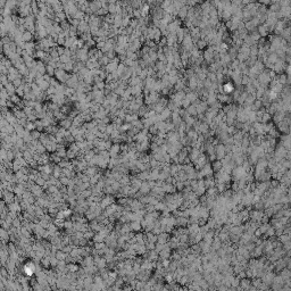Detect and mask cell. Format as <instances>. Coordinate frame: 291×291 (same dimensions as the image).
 <instances>
[{
    "instance_id": "1",
    "label": "cell",
    "mask_w": 291,
    "mask_h": 291,
    "mask_svg": "<svg viewBox=\"0 0 291 291\" xmlns=\"http://www.w3.org/2000/svg\"><path fill=\"white\" fill-rule=\"evenodd\" d=\"M215 155H216V158L218 161L224 159V157L226 156V149H225V147H224L223 145H220L216 148V153H215Z\"/></svg>"
},
{
    "instance_id": "2",
    "label": "cell",
    "mask_w": 291,
    "mask_h": 291,
    "mask_svg": "<svg viewBox=\"0 0 291 291\" xmlns=\"http://www.w3.org/2000/svg\"><path fill=\"white\" fill-rule=\"evenodd\" d=\"M246 174L247 173L243 167H237L234 171H233V175H234V177L237 180H240V179H242V177H245Z\"/></svg>"
},
{
    "instance_id": "3",
    "label": "cell",
    "mask_w": 291,
    "mask_h": 291,
    "mask_svg": "<svg viewBox=\"0 0 291 291\" xmlns=\"http://www.w3.org/2000/svg\"><path fill=\"white\" fill-rule=\"evenodd\" d=\"M168 235H167V233L165 232V233H159V234L157 235V242L158 243H166V241H167V238Z\"/></svg>"
},
{
    "instance_id": "4",
    "label": "cell",
    "mask_w": 291,
    "mask_h": 291,
    "mask_svg": "<svg viewBox=\"0 0 291 291\" xmlns=\"http://www.w3.org/2000/svg\"><path fill=\"white\" fill-rule=\"evenodd\" d=\"M250 283H251V282H250V280H248V279H246V277H243L242 280L240 279V283L239 284L241 285V288H242V289H249V288H250Z\"/></svg>"
},
{
    "instance_id": "5",
    "label": "cell",
    "mask_w": 291,
    "mask_h": 291,
    "mask_svg": "<svg viewBox=\"0 0 291 291\" xmlns=\"http://www.w3.org/2000/svg\"><path fill=\"white\" fill-rule=\"evenodd\" d=\"M233 90H234V88H233V85L231 84V82L225 83V84L223 85V91H224V92H225L226 94H228V93H231Z\"/></svg>"
},
{
    "instance_id": "6",
    "label": "cell",
    "mask_w": 291,
    "mask_h": 291,
    "mask_svg": "<svg viewBox=\"0 0 291 291\" xmlns=\"http://www.w3.org/2000/svg\"><path fill=\"white\" fill-rule=\"evenodd\" d=\"M222 167H223V163L221 161H216L215 163L213 164V168H214V171H221L222 169Z\"/></svg>"
},
{
    "instance_id": "7",
    "label": "cell",
    "mask_w": 291,
    "mask_h": 291,
    "mask_svg": "<svg viewBox=\"0 0 291 291\" xmlns=\"http://www.w3.org/2000/svg\"><path fill=\"white\" fill-rule=\"evenodd\" d=\"M289 240H290V235H289V234H287V233H285V234H284V233H282V234H281V237H280V241H281L282 243L287 242V241H289Z\"/></svg>"
},
{
    "instance_id": "8",
    "label": "cell",
    "mask_w": 291,
    "mask_h": 291,
    "mask_svg": "<svg viewBox=\"0 0 291 291\" xmlns=\"http://www.w3.org/2000/svg\"><path fill=\"white\" fill-rule=\"evenodd\" d=\"M188 114H190V115H196V114H198L196 106H190V107H188Z\"/></svg>"
},
{
    "instance_id": "9",
    "label": "cell",
    "mask_w": 291,
    "mask_h": 291,
    "mask_svg": "<svg viewBox=\"0 0 291 291\" xmlns=\"http://www.w3.org/2000/svg\"><path fill=\"white\" fill-rule=\"evenodd\" d=\"M150 190H151V188L149 187L148 182H146V184H142V192L143 193H148Z\"/></svg>"
},
{
    "instance_id": "10",
    "label": "cell",
    "mask_w": 291,
    "mask_h": 291,
    "mask_svg": "<svg viewBox=\"0 0 291 291\" xmlns=\"http://www.w3.org/2000/svg\"><path fill=\"white\" fill-rule=\"evenodd\" d=\"M266 33H267V26H260L259 27V35L264 37V35H266Z\"/></svg>"
},
{
    "instance_id": "11",
    "label": "cell",
    "mask_w": 291,
    "mask_h": 291,
    "mask_svg": "<svg viewBox=\"0 0 291 291\" xmlns=\"http://www.w3.org/2000/svg\"><path fill=\"white\" fill-rule=\"evenodd\" d=\"M169 114H171V112H169V109H164L163 112H161V120H165L166 117H168L169 116Z\"/></svg>"
},
{
    "instance_id": "12",
    "label": "cell",
    "mask_w": 291,
    "mask_h": 291,
    "mask_svg": "<svg viewBox=\"0 0 291 291\" xmlns=\"http://www.w3.org/2000/svg\"><path fill=\"white\" fill-rule=\"evenodd\" d=\"M218 99H220L221 101H223V102H225V101H229V97H228V94L225 93V94H218Z\"/></svg>"
},
{
    "instance_id": "13",
    "label": "cell",
    "mask_w": 291,
    "mask_h": 291,
    "mask_svg": "<svg viewBox=\"0 0 291 291\" xmlns=\"http://www.w3.org/2000/svg\"><path fill=\"white\" fill-rule=\"evenodd\" d=\"M271 187L272 188H277V187H280V183H279V181H276V180H274V181H272L271 182Z\"/></svg>"
},
{
    "instance_id": "14",
    "label": "cell",
    "mask_w": 291,
    "mask_h": 291,
    "mask_svg": "<svg viewBox=\"0 0 291 291\" xmlns=\"http://www.w3.org/2000/svg\"><path fill=\"white\" fill-rule=\"evenodd\" d=\"M205 46H206V42L205 41H199V42H198V48H199V49H202Z\"/></svg>"
},
{
    "instance_id": "15",
    "label": "cell",
    "mask_w": 291,
    "mask_h": 291,
    "mask_svg": "<svg viewBox=\"0 0 291 291\" xmlns=\"http://www.w3.org/2000/svg\"><path fill=\"white\" fill-rule=\"evenodd\" d=\"M140 229H141V225H140V223H139V222H138V223L133 224V230H137V231H138V230H140Z\"/></svg>"
},
{
    "instance_id": "16",
    "label": "cell",
    "mask_w": 291,
    "mask_h": 291,
    "mask_svg": "<svg viewBox=\"0 0 291 291\" xmlns=\"http://www.w3.org/2000/svg\"><path fill=\"white\" fill-rule=\"evenodd\" d=\"M173 258H174L175 260H179V259H181V257H180L179 254H174V255H173Z\"/></svg>"
}]
</instances>
